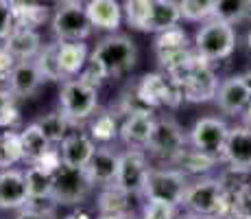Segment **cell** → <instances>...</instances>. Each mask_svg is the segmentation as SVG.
<instances>
[{
	"mask_svg": "<svg viewBox=\"0 0 251 219\" xmlns=\"http://www.w3.org/2000/svg\"><path fill=\"white\" fill-rule=\"evenodd\" d=\"M227 199H229V188L223 180L201 175L195 182H190L181 206L188 213H197V215L225 217L227 215Z\"/></svg>",
	"mask_w": 251,
	"mask_h": 219,
	"instance_id": "6da1fadb",
	"label": "cell"
},
{
	"mask_svg": "<svg viewBox=\"0 0 251 219\" xmlns=\"http://www.w3.org/2000/svg\"><path fill=\"white\" fill-rule=\"evenodd\" d=\"M92 60H96L105 68L107 77H120L129 72L138 62V48L131 37L120 35V33H112V35L103 37L96 48L92 51Z\"/></svg>",
	"mask_w": 251,
	"mask_h": 219,
	"instance_id": "7a4b0ae2",
	"label": "cell"
},
{
	"mask_svg": "<svg viewBox=\"0 0 251 219\" xmlns=\"http://www.w3.org/2000/svg\"><path fill=\"white\" fill-rule=\"evenodd\" d=\"M234 48H236L234 24L216 20V18H210L207 22H203V27L195 35V51L210 64L219 60H227L234 53Z\"/></svg>",
	"mask_w": 251,
	"mask_h": 219,
	"instance_id": "3957f363",
	"label": "cell"
},
{
	"mask_svg": "<svg viewBox=\"0 0 251 219\" xmlns=\"http://www.w3.org/2000/svg\"><path fill=\"white\" fill-rule=\"evenodd\" d=\"M99 108V88L88 86L79 77H70L61 84L59 90V110L72 121L75 125L85 123L94 116Z\"/></svg>",
	"mask_w": 251,
	"mask_h": 219,
	"instance_id": "277c9868",
	"label": "cell"
},
{
	"mask_svg": "<svg viewBox=\"0 0 251 219\" xmlns=\"http://www.w3.org/2000/svg\"><path fill=\"white\" fill-rule=\"evenodd\" d=\"M188 187H190V180L179 169H175V167L153 169L151 167L142 195L147 199H155V202H164V204H171V206L179 208L183 204Z\"/></svg>",
	"mask_w": 251,
	"mask_h": 219,
	"instance_id": "5b68a950",
	"label": "cell"
},
{
	"mask_svg": "<svg viewBox=\"0 0 251 219\" xmlns=\"http://www.w3.org/2000/svg\"><path fill=\"white\" fill-rule=\"evenodd\" d=\"M94 184L90 182L85 169L68 167L61 162L52 171V191L50 199L57 206H79L88 199Z\"/></svg>",
	"mask_w": 251,
	"mask_h": 219,
	"instance_id": "8992f818",
	"label": "cell"
},
{
	"mask_svg": "<svg viewBox=\"0 0 251 219\" xmlns=\"http://www.w3.org/2000/svg\"><path fill=\"white\" fill-rule=\"evenodd\" d=\"M186 143H188V136H186V131L181 129V125L177 123V121L162 116V119H155L151 138H149L144 149H147L153 158L160 160V162L173 164L177 156L186 149Z\"/></svg>",
	"mask_w": 251,
	"mask_h": 219,
	"instance_id": "52a82bcc",
	"label": "cell"
},
{
	"mask_svg": "<svg viewBox=\"0 0 251 219\" xmlns=\"http://www.w3.org/2000/svg\"><path fill=\"white\" fill-rule=\"evenodd\" d=\"M50 29L59 42H85L92 33V22L81 2H61L50 18Z\"/></svg>",
	"mask_w": 251,
	"mask_h": 219,
	"instance_id": "ba28073f",
	"label": "cell"
},
{
	"mask_svg": "<svg viewBox=\"0 0 251 219\" xmlns=\"http://www.w3.org/2000/svg\"><path fill=\"white\" fill-rule=\"evenodd\" d=\"M140 99L151 110L155 108H177L183 101L181 90L171 81L166 72H149L136 84Z\"/></svg>",
	"mask_w": 251,
	"mask_h": 219,
	"instance_id": "9c48e42d",
	"label": "cell"
},
{
	"mask_svg": "<svg viewBox=\"0 0 251 219\" xmlns=\"http://www.w3.org/2000/svg\"><path fill=\"white\" fill-rule=\"evenodd\" d=\"M229 134V125L223 119H216V116H205L199 119L188 131V143L192 145L199 152H205L210 156L221 158L225 149V140Z\"/></svg>",
	"mask_w": 251,
	"mask_h": 219,
	"instance_id": "30bf717a",
	"label": "cell"
},
{
	"mask_svg": "<svg viewBox=\"0 0 251 219\" xmlns=\"http://www.w3.org/2000/svg\"><path fill=\"white\" fill-rule=\"evenodd\" d=\"M149 171H151V164H149V160H147V156H144L142 149L129 147L127 152L120 154L116 184H118L123 191H127L129 195H142Z\"/></svg>",
	"mask_w": 251,
	"mask_h": 219,
	"instance_id": "8fae6325",
	"label": "cell"
},
{
	"mask_svg": "<svg viewBox=\"0 0 251 219\" xmlns=\"http://www.w3.org/2000/svg\"><path fill=\"white\" fill-rule=\"evenodd\" d=\"M221 160H223L234 173L251 171V127H247V125L229 127Z\"/></svg>",
	"mask_w": 251,
	"mask_h": 219,
	"instance_id": "7c38bea8",
	"label": "cell"
},
{
	"mask_svg": "<svg viewBox=\"0 0 251 219\" xmlns=\"http://www.w3.org/2000/svg\"><path fill=\"white\" fill-rule=\"evenodd\" d=\"M214 103L227 116L243 114L245 108L251 103L249 88L245 84L243 75H234V77H227V79L221 81L219 90H216V96H214Z\"/></svg>",
	"mask_w": 251,
	"mask_h": 219,
	"instance_id": "4fadbf2b",
	"label": "cell"
},
{
	"mask_svg": "<svg viewBox=\"0 0 251 219\" xmlns=\"http://www.w3.org/2000/svg\"><path fill=\"white\" fill-rule=\"evenodd\" d=\"M216 90H219V79H216V72L210 68V62L201 64L190 75V79L181 86L183 101H188V103H207V101H214Z\"/></svg>",
	"mask_w": 251,
	"mask_h": 219,
	"instance_id": "5bb4252c",
	"label": "cell"
},
{
	"mask_svg": "<svg viewBox=\"0 0 251 219\" xmlns=\"http://www.w3.org/2000/svg\"><path fill=\"white\" fill-rule=\"evenodd\" d=\"M118 164H120V154L114 152L107 145H103V147L94 149L90 162L85 164V173H88L90 182L94 187H107V184L116 182Z\"/></svg>",
	"mask_w": 251,
	"mask_h": 219,
	"instance_id": "9a60e30c",
	"label": "cell"
},
{
	"mask_svg": "<svg viewBox=\"0 0 251 219\" xmlns=\"http://www.w3.org/2000/svg\"><path fill=\"white\" fill-rule=\"evenodd\" d=\"M28 204L26 178L18 169L0 171V208L2 211H20Z\"/></svg>",
	"mask_w": 251,
	"mask_h": 219,
	"instance_id": "2e32d148",
	"label": "cell"
},
{
	"mask_svg": "<svg viewBox=\"0 0 251 219\" xmlns=\"http://www.w3.org/2000/svg\"><path fill=\"white\" fill-rule=\"evenodd\" d=\"M44 77H42L40 68H37L35 60H24V62H16L11 75L7 79V86L18 99H28L33 96L44 84Z\"/></svg>",
	"mask_w": 251,
	"mask_h": 219,
	"instance_id": "e0dca14e",
	"label": "cell"
},
{
	"mask_svg": "<svg viewBox=\"0 0 251 219\" xmlns=\"http://www.w3.org/2000/svg\"><path fill=\"white\" fill-rule=\"evenodd\" d=\"M153 125H155L153 112H136V114H127L125 121L120 123L118 138L123 140L127 147L144 149L147 143H149V138H151Z\"/></svg>",
	"mask_w": 251,
	"mask_h": 219,
	"instance_id": "ac0fdd59",
	"label": "cell"
},
{
	"mask_svg": "<svg viewBox=\"0 0 251 219\" xmlns=\"http://www.w3.org/2000/svg\"><path fill=\"white\" fill-rule=\"evenodd\" d=\"M94 149H96V143L90 134H85V131H70L59 145L61 162L68 164V167L85 169Z\"/></svg>",
	"mask_w": 251,
	"mask_h": 219,
	"instance_id": "d6986e66",
	"label": "cell"
},
{
	"mask_svg": "<svg viewBox=\"0 0 251 219\" xmlns=\"http://www.w3.org/2000/svg\"><path fill=\"white\" fill-rule=\"evenodd\" d=\"M2 46L16 57V62H24V60H35L44 44H42V37L35 29L16 27L7 35Z\"/></svg>",
	"mask_w": 251,
	"mask_h": 219,
	"instance_id": "ffe728a7",
	"label": "cell"
},
{
	"mask_svg": "<svg viewBox=\"0 0 251 219\" xmlns=\"http://www.w3.org/2000/svg\"><path fill=\"white\" fill-rule=\"evenodd\" d=\"M85 11L94 29L100 31H116L123 22V7L118 0H88L85 2Z\"/></svg>",
	"mask_w": 251,
	"mask_h": 219,
	"instance_id": "44dd1931",
	"label": "cell"
},
{
	"mask_svg": "<svg viewBox=\"0 0 251 219\" xmlns=\"http://www.w3.org/2000/svg\"><path fill=\"white\" fill-rule=\"evenodd\" d=\"M20 140H22V162L28 164H37L52 149V143L46 138V134L37 123H28L20 131Z\"/></svg>",
	"mask_w": 251,
	"mask_h": 219,
	"instance_id": "7402d4cb",
	"label": "cell"
},
{
	"mask_svg": "<svg viewBox=\"0 0 251 219\" xmlns=\"http://www.w3.org/2000/svg\"><path fill=\"white\" fill-rule=\"evenodd\" d=\"M181 20L179 0H153L151 13H149V29L147 33H160L171 27H177Z\"/></svg>",
	"mask_w": 251,
	"mask_h": 219,
	"instance_id": "603a6c76",
	"label": "cell"
},
{
	"mask_svg": "<svg viewBox=\"0 0 251 219\" xmlns=\"http://www.w3.org/2000/svg\"><path fill=\"white\" fill-rule=\"evenodd\" d=\"M57 57H59V66H61V72L66 75V79L76 77L90 60L88 44L85 42H59Z\"/></svg>",
	"mask_w": 251,
	"mask_h": 219,
	"instance_id": "cb8c5ba5",
	"label": "cell"
},
{
	"mask_svg": "<svg viewBox=\"0 0 251 219\" xmlns=\"http://www.w3.org/2000/svg\"><path fill=\"white\" fill-rule=\"evenodd\" d=\"M219 160L221 158H216V156H210V154L199 152V149L192 147V149H183L171 167L179 169V171H183L186 175H197V178H201V175L210 173Z\"/></svg>",
	"mask_w": 251,
	"mask_h": 219,
	"instance_id": "d4e9b609",
	"label": "cell"
},
{
	"mask_svg": "<svg viewBox=\"0 0 251 219\" xmlns=\"http://www.w3.org/2000/svg\"><path fill=\"white\" fill-rule=\"evenodd\" d=\"M24 178H26L28 202H52V171L40 167V164H28V169L24 171Z\"/></svg>",
	"mask_w": 251,
	"mask_h": 219,
	"instance_id": "484cf974",
	"label": "cell"
},
{
	"mask_svg": "<svg viewBox=\"0 0 251 219\" xmlns=\"http://www.w3.org/2000/svg\"><path fill=\"white\" fill-rule=\"evenodd\" d=\"M129 193L123 191L118 184H107V187H100L99 199H96V206L99 213H114V215H131L129 211Z\"/></svg>",
	"mask_w": 251,
	"mask_h": 219,
	"instance_id": "4316f807",
	"label": "cell"
},
{
	"mask_svg": "<svg viewBox=\"0 0 251 219\" xmlns=\"http://www.w3.org/2000/svg\"><path fill=\"white\" fill-rule=\"evenodd\" d=\"M57 53H59V40L50 42V44H44V46H42V51L37 53V57H35V64H37L42 77H44L46 81H61V84H64L66 75L61 72Z\"/></svg>",
	"mask_w": 251,
	"mask_h": 219,
	"instance_id": "83f0119b",
	"label": "cell"
},
{
	"mask_svg": "<svg viewBox=\"0 0 251 219\" xmlns=\"http://www.w3.org/2000/svg\"><path fill=\"white\" fill-rule=\"evenodd\" d=\"M35 123L42 127V131H44L46 138L50 140L52 145H61V140L70 134V127L75 125L61 110L48 112V114H44L42 119H37Z\"/></svg>",
	"mask_w": 251,
	"mask_h": 219,
	"instance_id": "f1b7e54d",
	"label": "cell"
},
{
	"mask_svg": "<svg viewBox=\"0 0 251 219\" xmlns=\"http://www.w3.org/2000/svg\"><path fill=\"white\" fill-rule=\"evenodd\" d=\"M18 162H22L20 131L4 129L0 134V171L2 169H13Z\"/></svg>",
	"mask_w": 251,
	"mask_h": 219,
	"instance_id": "f546056e",
	"label": "cell"
},
{
	"mask_svg": "<svg viewBox=\"0 0 251 219\" xmlns=\"http://www.w3.org/2000/svg\"><path fill=\"white\" fill-rule=\"evenodd\" d=\"M120 131V123L116 119L114 112H103V114H96L94 119L90 121V136L94 138V143H112L116 140Z\"/></svg>",
	"mask_w": 251,
	"mask_h": 219,
	"instance_id": "4dcf8cb0",
	"label": "cell"
},
{
	"mask_svg": "<svg viewBox=\"0 0 251 219\" xmlns=\"http://www.w3.org/2000/svg\"><path fill=\"white\" fill-rule=\"evenodd\" d=\"M225 219H251V184H238L236 188H229Z\"/></svg>",
	"mask_w": 251,
	"mask_h": 219,
	"instance_id": "1f68e13d",
	"label": "cell"
},
{
	"mask_svg": "<svg viewBox=\"0 0 251 219\" xmlns=\"http://www.w3.org/2000/svg\"><path fill=\"white\" fill-rule=\"evenodd\" d=\"M249 11H251V0H216L214 16L212 18L229 24H238L247 18Z\"/></svg>",
	"mask_w": 251,
	"mask_h": 219,
	"instance_id": "d6a6232c",
	"label": "cell"
},
{
	"mask_svg": "<svg viewBox=\"0 0 251 219\" xmlns=\"http://www.w3.org/2000/svg\"><path fill=\"white\" fill-rule=\"evenodd\" d=\"M190 46L188 33L181 27H171L166 31H160L155 37V55L160 53H175V51H186Z\"/></svg>",
	"mask_w": 251,
	"mask_h": 219,
	"instance_id": "836d02e7",
	"label": "cell"
},
{
	"mask_svg": "<svg viewBox=\"0 0 251 219\" xmlns=\"http://www.w3.org/2000/svg\"><path fill=\"white\" fill-rule=\"evenodd\" d=\"M151 2L153 0H125V20L136 31H144L149 29V13H151Z\"/></svg>",
	"mask_w": 251,
	"mask_h": 219,
	"instance_id": "e575fe53",
	"label": "cell"
},
{
	"mask_svg": "<svg viewBox=\"0 0 251 219\" xmlns=\"http://www.w3.org/2000/svg\"><path fill=\"white\" fill-rule=\"evenodd\" d=\"M216 0H179L181 20L188 22H207L214 16Z\"/></svg>",
	"mask_w": 251,
	"mask_h": 219,
	"instance_id": "d590c367",
	"label": "cell"
},
{
	"mask_svg": "<svg viewBox=\"0 0 251 219\" xmlns=\"http://www.w3.org/2000/svg\"><path fill=\"white\" fill-rule=\"evenodd\" d=\"M16 99L18 96L9 88H0V129H13L20 123V110Z\"/></svg>",
	"mask_w": 251,
	"mask_h": 219,
	"instance_id": "8d00e7d4",
	"label": "cell"
},
{
	"mask_svg": "<svg viewBox=\"0 0 251 219\" xmlns=\"http://www.w3.org/2000/svg\"><path fill=\"white\" fill-rule=\"evenodd\" d=\"M138 219H177V208L171 206V204L147 199V204L142 208V215Z\"/></svg>",
	"mask_w": 251,
	"mask_h": 219,
	"instance_id": "74e56055",
	"label": "cell"
},
{
	"mask_svg": "<svg viewBox=\"0 0 251 219\" xmlns=\"http://www.w3.org/2000/svg\"><path fill=\"white\" fill-rule=\"evenodd\" d=\"M79 79L81 81H85L88 86H94V88H100L103 86V81L105 79H109L107 77V72H105V68L99 64L96 60H88V64L83 66V70L79 72Z\"/></svg>",
	"mask_w": 251,
	"mask_h": 219,
	"instance_id": "f35d334b",
	"label": "cell"
},
{
	"mask_svg": "<svg viewBox=\"0 0 251 219\" xmlns=\"http://www.w3.org/2000/svg\"><path fill=\"white\" fill-rule=\"evenodd\" d=\"M16 29V13L9 0H0V42L7 40V35Z\"/></svg>",
	"mask_w": 251,
	"mask_h": 219,
	"instance_id": "ab89813d",
	"label": "cell"
},
{
	"mask_svg": "<svg viewBox=\"0 0 251 219\" xmlns=\"http://www.w3.org/2000/svg\"><path fill=\"white\" fill-rule=\"evenodd\" d=\"M16 219H57V213H55V208L31 206V204H26V206L20 208Z\"/></svg>",
	"mask_w": 251,
	"mask_h": 219,
	"instance_id": "60d3db41",
	"label": "cell"
},
{
	"mask_svg": "<svg viewBox=\"0 0 251 219\" xmlns=\"http://www.w3.org/2000/svg\"><path fill=\"white\" fill-rule=\"evenodd\" d=\"M13 66H16V57H13L4 46H0V81H7L9 79Z\"/></svg>",
	"mask_w": 251,
	"mask_h": 219,
	"instance_id": "b9f144b4",
	"label": "cell"
},
{
	"mask_svg": "<svg viewBox=\"0 0 251 219\" xmlns=\"http://www.w3.org/2000/svg\"><path fill=\"white\" fill-rule=\"evenodd\" d=\"M9 2H11L13 13H16V11H22V9H26V7H33V4H40L42 0H9Z\"/></svg>",
	"mask_w": 251,
	"mask_h": 219,
	"instance_id": "7bdbcfd3",
	"label": "cell"
},
{
	"mask_svg": "<svg viewBox=\"0 0 251 219\" xmlns=\"http://www.w3.org/2000/svg\"><path fill=\"white\" fill-rule=\"evenodd\" d=\"M177 219H225V217H219V215H197V213H183L181 217H177Z\"/></svg>",
	"mask_w": 251,
	"mask_h": 219,
	"instance_id": "ee69618b",
	"label": "cell"
},
{
	"mask_svg": "<svg viewBox=\"0 0 251 219\" xmlns=\"http://www.w3.org/2000/svg\"><path fill=\"white\" fill-rule=\"evenodd\" d=\"M64 219H92V217H90V213H85V211H72L70 215H66Z\"/></svg>",
	"mask_w": 251,
	"mask_h": 219,
	"instance_id": "f6af8a7d",
	"label": "cell"
},
{
	"mask_svg": "<svg viewBox=\"0 0 251 219\" xmlns=\"http://www.w3.org/2000/svg\"><path fill=\"white\" fill-rule=\"evenodd\" d=\"M99 219H133L131 215H114V213H100Z\"/></svg>",
	"mask_w": 251,
	"mask_h": 219,
	"instance_id": "bcb514c9",
	"label": "cell"
},
{
	"mask_svg": "<svg viewBox=\"0 0 251 219\" xmlns=\"http://www.w3.org/2000/svg\"><path fill=\"white\" fill-rule=\"evenodd\" d=\"M240 116H243V125H247V127H251V103L247 105V108H245V112H243Z\"/></svg>",
	"mask_w": 251,
	"mask_h": 219,
	"instance_id": "7dc6e473",
	"label": "cell"
},
{
	"mask_svg": "<svg viewBox=\"0 0 251 219\" xmlns=\"http://www.w3.org/2000/svg\"><path fill=\"white\" fill-rule=\"evenodd\" d=\"M243 79H245V84H247V88H249V96H251V70H247L243 75Z\"/></svg>",
	"mask_w": 251,
	"mask_h": 219,
	"instance_id": "c3c4849f",
	"label": "cell"
},
{
	"mask_svg": "<svg viewBox=\"0 0 251 219\" xmlns=\"http://www.w3.org/2000/svg\"><path fill=\"white\" fill-rule=\"evenodd\" d=\"M247 46H249V51H251V31L247 33Z\"/></svg>",
	"mask_w": 251,
	"mask_h": 219,
	"instance_id": "681fc988",
	"label": "cell"
},
{
	"mask_svg": "<svg viewBox=\"0 0 251 219\" xmlns=\"http://www.w3.org/2000/svg\"><path fill=\"white\" fill-rule=\"evenodd\" d=\"M59 2H83V0H59Z\"/></svg>",
	"mask_w": 251,
	"mask_h": 219,
	"instance_id": "f907efd6",
	"label": "cell"
}]
</instances>
